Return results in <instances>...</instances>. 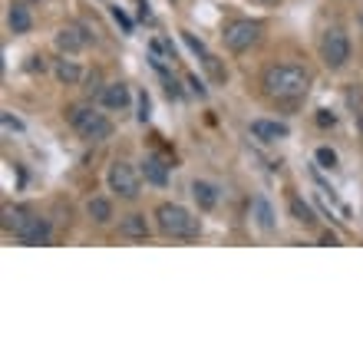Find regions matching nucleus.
<instances>
[{
    "mask_svg": "<svg viewBox=\"0 0 363 363\" xmlns=\"http://www.w3.org/2000/svg\"><path fill=\"white\" fill-rule=\"evenodd\" d=\"M317 162H320V169H337V152L327 149V145H320V149H317Z\"/></svg>",
    "mask_w": 363,
    "mask_h": 363,
    "instance_id": "obj_21",
    "label": "nucleus"
},
{
    "mask_svg": "<svg viewBox=\"0 0 363 363\" xmlns=\"http://www.w3.org/2000/svg\"><path fill=\"white\" fill-rule=\"evenodd\" d=\"M360 30H363V10H360Z\"/></svg>",
    "mask_w": 363,
    "mask_h": 363,
    "instance_id": "obj_28",
    "label": "nucleus"
},
{
    "mask_svg": "<svg viewBox=\"0 0 363 363\" xmlns=\"http://www.w3.org/2000/svg\"><path fill=\"white\" fill-rule=\"evenodd\" d=\"M143 179L149 182V185H155V189H165V185H169V165H165V159H159V155H145L143 159Z\"/></svg>",
    "mask_w": 363,
    "mask_h": 363,
    "instance_id": "obj_12",
    "label": "nucleus"
},
{
    "mask_svg": "<svg viewBox=\"0 0 363 363\" xmlns=\"http://www.w3.org/2000/svg\"><path fill=\"white\" fill-rule=\"evenodd\" d=\"M99 103L106 106V109H113V113H123L125 106H129V86L125 83H106L103 93H99Z\"/></svg>",
    "mask_w": 363,
    "mask_h": 363,
    "instance_id": "obj_11",
    "label": "nucleus"
},
{
    "mask_svg": "<svg viewBox=\"0 0 363 363\" xmlns=\"http://www.w3.org/2000/svg\"><path fill=\"white\" fill-rule=\"evenodd\" d=\"M53 73H57V79L67 83V86H77L79 79H83V69H79L73 60H57V63H53Z\"/></svg>",
    "mask_w": 363,
    "mask_h": 363,
    "instance_id": "obj_18",
    "label": "nucleus"
},
{
    "mask_svg": "<svg viewBox=\"0 0 363 363\" xmlns=\"http://www.w3.org/2000/svg\"><path fill=\"white\" fill-rule=\"evenodd\" d=\"M185 83H189V89H191L195 96H205V86H201L199 77H185Z\"/></svg>",
    "mask_w": 363,
    "mask_h": 363,
    "instance_id": "obj_24",
    "label": "nucleus"
},
{
    "mask_svg": "<svg viewBox=\"0 0 363 363\" xmlns=\"http://www.w3.org/2000/svg\"><path fill=\"white\" fill-rule=\"evenodd\" d=\"M113 17H116V23H123V30H125V33L133 30V20L125 17V13H123V10H119V7H113Z\"/></svg>",
    "mask_w": 363,
    "mask_h": 363,
    "instance_id": "obj_23",
    "label": "nucleus"
},
{
    "mask_svg": "<svg viewBox=\"0 0 363 363\" xmlns=\"http://www.w3.org/2000/svg\"><path fill=\"white\" fill-rule=\"evenodd\" d=\"M43 73V69H47V63H43V57H30V73Z\"/></svg>",
    "mask_w": 363,
    "mask_h": 363,
    "instance_id": "obj_26",
    "label": "nucleus"
},
{
    "mask_svg": "<svg viewBox=\"0 0 363 363\" xmlns=\"http://www.w3.org/2000/svg\"><path fill=\"white\" fill-rule=\"evenodd\" d=\"M261 33H264L261 20H248V17L235 20V23L225 27V47H228L231 53H245V50H251L255 43H258Z\"/></svg>",
    "mask_w": 363,
    "mask_h": 363,
    "instance_id": "obj_5",
    "label": "nucleus"
},
{
    "mask_svg": "<svg viewBox=\"0 0 363 363\" xmlns=\"http://www.w3.org/2000/svg\"><path fill=\"white\" fill-rule=\"evenodd\" d=\"M291 211H294V218L297 221H301V225H314V211H311V208H307V205H304V201H301V199H291Z\"/></svg>",
    "mask_w": 363,
    "mask_h": 363,
    "instance_id": "obj_20",
    "label": "nucleus"
},
{
    "mask_svg": "<svg viewBox=\"0 0 363 363\" xmlns=\"http://www.w3.org/2000/svg\"><path fill=\"white\" fill-rule=\"evenodd\" d=\"M86 215L96 221V225H109V218H113V205H109V199H89L86 201Z\"/></svg>",
    "mask_w": 363,
    "mask_h": 363,
    "instance_id": "obj_19",
    "label": "nucleus"
},
{
    "mask_svg": "<svg viewBox=\"0 0 363 363\" xmlns=\"http://www.w3.org/2000/svg\"><path fill=\"white\" fill-rule=\"evenodd\" d=\"M109 189H113L119 199L133 201V199H139V189H143V175L135 172L129 162H113V165H109Z\"/></svg>",
    "mask_w": 363,
    "mask_h": 363,
    "instance_id": "obj_6",
    "label": "nucleus"
},
{
    "mask_svg": "<svg viewBox=\"0 0 363 363\" xmlns=\"http://www.w3.org/2000/svg\"><path fill=\"white\" fill-rule=\"evenodd\" d=\"M7 23H10L13 33H30V27H33V13H30V7L23 4V0H10Z\"/></svg>",
    "mask_w": 363,
    "mask_h": 363,
    "instance_id": "obj_13",
    "label": "nucleus"
},
{
    "mask_svg": "<svg viewBox=\"0 0 363 363\" xmlns=\"http://www.w3.org/2000/svg\"><path fill=\"white\" fill-rule=\"evenodd\" d=\"M320 60L327 69H344L350 60V37L340 23H330L320 37Z\"/></svg>",
    "mask_w": 363,
    "mask_h": 363,
    "instance_id": "obj_4",
    "label": "nucleus"
},
{
    "mask_svg": "<svg viewBox=\"0 0 363 363\" xmlns=\"http://www.w3.org/2000/svg\"><path fill=\"white\" fill-rule=\"evenodd\" d=\"M149 60H152V67L159 69V73H172V63H175V50H172V43L165 37H155L152 40V47H149Z\"/></svg>",
    "mask_w": 363,
    "mask_h": 363,
    "instance_id": "obj_10",
    "label": "nucleus"
},
{
    "mask_svg": "<svg viewBox=\"0 0 363 363\" xmlns=\"http://www.w3.org/2000/svg\"><path fill=\"white\" fill-rule=\"evenodd\" d=\"M191 199H195V205H199L201 211H211L215 205H218V189L211 185V182H191Z\"/></svg>",
    "mask_w": 363,
    "mask_h": 363,
    "instance_id": "obj_16",
    "label": "nucleus"
},
{
    "mask_svg": "<svg viewBox=\"0 0 363 363\" xmlns=\"http://www.w3.org/2000/svg\"><path fill=\"white\" fill-rule=\"evenodd\" d=\"M86 47H89L86 27H79V23L60 27V33H57V50L60 53H79V50H86Z\"/></svg>",
    "mask_w": 363,
    "mask_h": 363,
    "instance_id": "obj_7",
    "label": "nucleus"
},
{
    "mask_svg": "<svg viewBox=\"0 0 363 363\" xmlns=\"http://www.w3.org/2000/svg\"><path fill=\"white\" fill-rule=\"evenodd\" d=\"M251 4H258V7H281V0H251Z\"/></svg>",
    "mask_w": 363,
    "mask_h": 363,
    "instance_id": "obj_27",
    "label": "nucleus"
},
{
    "mask_svg": "<svg viewBox=\"0 0 363 363\" xmlns=\"http://www.w3.org/2000/svg\"><path fill=\"white\" fill-rule=\"evenodd\" d=\"M155 225H159V231H162L165 238H179V241L199 238V231H201L199 218L189 208L175 205V201H162L155 208Z\"/></svg>",
    "mask_w": 363,
    "mask_h": 363,
    "instance_id": "obj_2",
    "label": "nucleus"
},
{
    "mask_svg": "<svg viewBox=\"0 0 363 363\" xmlns=\"http://www.w3.org/2000/svg\"><path fill=\"white\" fill-rule=\"evenodd\" d=\"M0 119H4V133H20V129H23V125H20V119H13L10 113H4Z\"/></svg>",
    "mask_w": 363,
    "mask_h": 363,
    "instance_id": "obj_22",
    "label": "nucleus"
},
{
    "mask_svg": "<svg viewBox=\"0 0 363 363\" xmlns=\"http://www.w3.org/2000/svg\"><path fill=\"white\" fill-rule=\"evenodd\" d=\"M139 119H143V123H145V119H149V96H139Z\"/></svg>",
    "mask_w": 363,
    "mask_h": 363,
    "instance_id": "obj_25",
    "label": "nucleus"
},
{
    "mask_svg": "<svg viewBox=\"0 0 363 363\" xmlns=\"http://www.w3.org/2000/svg\"><path fill=\"white\" fill-rule=\"evenodd\" d=\"M13 238H17L20 245H47L50 241V221L40 218V215H30V218L20 225V231L13 235Z\"/></svg>",
    "mask_w": 363,
    "mask_h": 363,
    "instance_id": "obj_8",
    "label": "nucleus"
},
{
    "mask_svg": "<svg viewBox=\"0 0 363 363\" xmlns=\"http://www.w3.org/2000/svg\"><path fill=\"white\" fill-rule=\"evenodd\" d=\"M248 133H251V139L271 145V143H277V139H287V125L274 123V119H255V123L248 125Z\"/></svg>",
    "mask_w": 363,
    "mask_h": 363,
    "instance_id": "obj_9",
    "label": "nucleus"
},
{
    "mask_svg": "<svg viewBox=\"0 0 363 363\" xmlns=\"http://www.w3.org/2000/svg\"><path fill=\"white\" fill-rule=\"evenodd\" d=\"M119 231H123V238L145 241V238H149V221H145V215L133 211V215H125V218L119 221Z\"/></svg>",
    "mask_w": 363,
    "mask_h": 363,
    "instance_id": "obj_15",
    "label": "nucleus"
},
{
    "mask_svg": "<svg viewBox=\"0 0 363 363\" xmlns=\"http://www.w3.org/2000/svg\"><path fill=\"white\" fill-rule=\"evenodd\" d=\"M251 221L258 225L261 231H274V208H271V201L264 199V195H258V199H251Z\"/></svg>",
    "mask_w": 363,
    "mask_h": 363,
    "instance_id": "obj_14",
    "label": "nucleus"
},
{
    "mask_svg": "<svg viewBox=\"0 0 363 363\" xmlns=\"http://www.w3.org/2000/svg\"><path fill=\"white\" fill-rule=\"evenodd\" d=\"M69 125L77 129L86 143H106L113 135V123L103 113H96L93 106H73L69 109Z\"/></svg>",
    "mask_w": 363,
    "mask_h": 363,
    "instance_id": "obj_3",
    "label": "nucleus"
},
{
    "mask_svg": "<svg viewBox=\"0 0 363 363\" xmlns=\"http://www.w3.org/2000/svg\"><path fill=\"white\" fill-rule=\"evenodd\" d=\"M30 215H33V211L23 208V205H7V208H4V231L17 235L20 225H23V221L30 218Z\"/></svg>",
    "mask_w": 363,
    "mask_h": 363,
    "instance_id": "obj_17",
    "label": "nucleus"
},
{
    "mask_svg": "<svg viewBox=\"0 0 363 363\" xmlns=\"http://www.w3.org/2000/svg\"><path fill=\"white\" fill-rule=\"evenodd\" d=\"M261 86L277 103H294L311 89V73L304 67H297V63H274V67L264 69Z\"/></svg>",
    "mask_w": 363,
    "mask_h": 363,
    "instance_id": "obj_1",
    "label": "nucleus"
}]
</instances>
